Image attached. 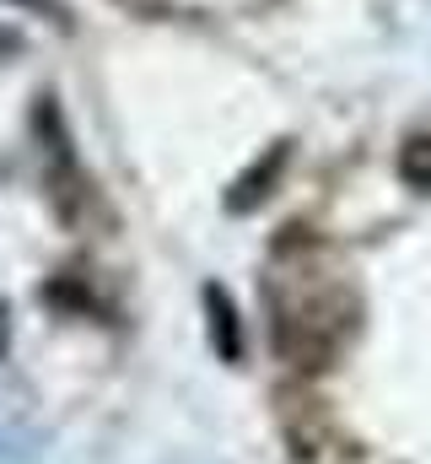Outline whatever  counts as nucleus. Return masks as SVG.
<instances>
[{"mask_svg": "<svg viewBox=\"0 0 431 464\" xmlns=\"http://www.w3.org/2000/svg\"><path fill=\"white\" fill-rule=\"evenodd\" d=\"M275 341L286 346L292 362H308L319 367L334 351L345 346L350 335V303H345V281L313 265H297V270H275Z\"/></svg>", "mask_w": 431, "mask_h": 464, "instance_id": "nucleus-1", "label": "nucleus"}, {"mask_svg": "<svg viewBox=\"0 0 431 464\" xmlns=\"http://www.w3.org/2000/svg\"><path fill=\"white\" fill-rule=\"evenodd\" d=\"M399 173H405L410 184L431 189V135H416V140L405 146V157H399Z\"/></svg>", "mask_w": 431, "mask_h": 464, "instance_id": "nucleus-2", "label": "nucleus"}]
</instances>
